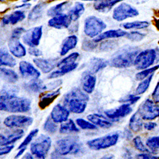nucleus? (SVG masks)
I'll return each mask as SVG.
<instances>
[{
  "mask_svg": "<svg viewBox=\"0 0 159 159\" xmlns=\"http://www.w3.org/2000/svg\"><path fill=\"white\" fill-rule=\"evenodd\" d=\"M85 8L84 4L82 2H76L68 11V15L72 22H76L81 17L85 12Z\"/></svg>",
  "mask_w": 159,
  "mask_h": 159,
  "instance_id": "7c9ffc66",
  "label": "nucleus"
},
{
  "mask_svg": "<svg viewBox=\"0 0 159 159\" xmlns=\"http://www.w3.org/2000/svg\"><path fill=\"white\" fill-rule=\"evenodd\" d=\"M89 100V96L85 92L78 88H74L64 96L63 104L70 111L80 114L85 111Z\"/></svg>",
  "mask_w": 159,
  "mask_h": 159,
  "instance_id": "f03ea898",
  "label": "nucleus"
},
{
  "mask_svg": "<svg viewBox=\"0 0 159 159\" xmlns=\"http://www.w3.org/2000/svg\"><path fill=\"white\" fill-rule=\"evenodd\" d=\"M54 148L57 153L66 156L78 153L81 149V144L76 137H66L57 141Z\"/></svg>",
  "mask_w": 159,
  "mask_h": 159,
  "instance_id": "20e7f679",
  "label": "nucleus"
},
{
  "mask_svg": "<svg viewBox=\"0 0 159 159\" xmlns=\"http://www.w3.org/2000/svg\"><path fill=\"white\" fill-rule=\"evenodd\" d=\"M124 0H101L94 3V8L101 13H108L117 3H121Z\"/></svg>",
  "mask_w": 159,
  "mask_h": 159,
  "instance_id": "bb28decb",
  "label": "nucleus"
},
{
  "mask_svg": "<svg viewBox=\"0 0 159 159\" xmlns=\"http://www.w3.org/2000/svg\"><path fill=\"white\" fill-rule=\"evenodd\" d=\"M107 25L102 19L95 16L87 17L84 20V32L90 38H95L107 28Z\"/></svg>",
  "mask_w": 159,
  "mask_h": 159,
  "instance_id": "39448f33",
  "label": "nucleus"
},
{
  "mask_svg": "<svg viewBox=\"0 0 159 159\" xmlns=\"http://www.w3.org/2000/svg\"><path fill=\"white\" fill-rule=\"evenodd\" d=\"M5 1H6V0H0V2H3Z\"/></svg>",
  "mask_w": 159,
  "mask_h": 159,
  "instance_id": "0e129e2a",
  "label": "nucleus"
},
{
  "mask_svg": "<svg viewBox=\"0 0 159 159\" xmlns=\"http://www.w3.org/2000/svg\"><path fill=\"white\" fill-rule=\"evenodd\" d=\"M142 120L143 119L138 112H136L130 118L129 124L130 129L135 132H139L143 129L144 125Z\"/></svg>",
  "mask_w": 159,
  "mask_h": 159,
  "instance_id": "c9c22d12",
  "label": "nucleus"
},
{
  "mask_svg": "<svg viewBox=\"0 0 159 159\" xmlns=\"http://www.w3.org/2000/svg\"><path fill=\"white\" fill-rule=\"evenodd\" d=\"M51 146V138L48 136L42 134L31 143V152L38 159H45Z\"/></svg>",
  "mask_w": 159,
  "mask_h": 159,
  "instance_id": "423d86ee",
  "label": "nucleus"
},
{
  "mask_svg": "<svg viewBox=\"0 0 159 159\" xmlns=\"http://www.w3.org/2000/svg\"><path fill=\"white\" fill-rule=\"evenodd\" d=\"M153 73L150 75L149 76H148L147 78H146L145 79H144L143 80H142V82H141L138 87L136 88V94L137 95H141L143 94V93L147 90V89H148L150 83L152 82V80L153 78Z\"/></svg>",
  "mask_w": 159,
  "mask_h": 159,
  "instance_id": "4c0bfd02",
  "label": "nucleus"
},
{
  "mask_svg": "<svg viewBox=\"0 0 159 159\" xmlns=\"http://www.w3.org/2000/svg\"><path fill=\"white\" fill-rule=\"evenodd\" d=\"M26 17L25 11L23 10L18 9L14 10L10 13V14L5 16L2 19V23L4 25H7L9 24L16 25L22 21H23Z\"/></svg>",
  "mask_w": 159,
  "mask_h": 159,
  "instance_id": "aec40b11",
  "label": "nucleus"
},
{
  "mask_svg": "<svg viewBox=\"0 0 159 159\" xmlns=\"http://www.w3.org/2000/svg\"><path fill=\"white\" fill-rule=\"evenodd\" d=\"M51 159H68L63 155H61L57 153L56 151H54L51 153Z\"/></svg>",
  "mask_w": 159,
  "mask_h": 159,
  "instance_id": "4d7b16f0",
  "label": "nucleus"
},
{
  "mask_svg": "<svg viewBox=\"0 0 159 159\" xmlns=\"http://www.w3.org/2000/svg\"><path fill=\"white\" fill-rule=\"evenodd\" d=\"M59 132L61 134H66L70 133V132H79V129L75 125L73 120L70 119V120L63 122L61 125Z\"/></svg>",
  "mask_w": 159,
  "mask_h": 159,
  "instance_id": "e433bc0d",
  "label": "nucleus"
},
{
  "mask_svg": "<svg viewBox=\"0 0 159 159\" xmlns=\"http://www.w3.org/2000/svg\"><path fill=\"white\" fill-rule=\"evenodd\" d=\"M133 143L135 148L143 153H149V150L145 147L140 136H136L133 139Z\"/></svg>",
  "mask_w": 159,
  "mask_h": 159,
  "instance_id": "49530a36",
  "label": "nucleus"
},
{
  "mask_svg": "<svg viewBox=\"0 0 159 159\" xmlns=\"http://www.w3.org/2000/svg\"><path fill=\"white\" fill-rule=\"evenodd\" d=\"M139 49L136 47L125 46L116 51L112 56L110 64L116 68H126L134 65V60L139 54Z\"/></svg>",
  "mask_w": 159,
  "mask_h": 159,
  "instance_id": "7ed1b4c3",
  "label": "nucleus"
},
{
  "mask_svg": "<svg viewBox=\"0 0 159 159\" xmlns=\"http://www.w3.org/2000/svg\"><path fill=\"white\" fill-rule=\"evenodd\" d=\"M107 61L99 57H93L90 59L89 64L88 71L92 74H96L103 70L108 65Z\"/></svg>",
  "mask_w": 159,
  "mask_h": 159,
  "instance_id": "2f4dec72",
  "label": "nucleus"
},
{
  "mask_svg": "<svg viewBox=\"0 0 159 159\" xmlns=\"http://www.w3.org/2000/svg\"><path fill=\"white\" fill-rule=\"evenodd\" d=\"M132 111V108L130 107V104L128 103L124 104L120 107L110 109L104 111V113L111 120L115 121L119 118H122L129 115Z\"/></svg>",
  "mask_w": 159,
  "mask_h": 159,
  "instance_id": "ddd939ff",
  "label": "nucleus"
},
{
  "mask_svg": "<svg viewBox=\"0 0 159 159\" xmlns=\"http://www.w3.org/2000/svg\"><path fill=\"white\" fill-rule=\"evenodd\" d=\"M99 159H116V158L115 157L114 155L110 154V155H106Z\"/></svg>",
  "mask_w": 159,
  "mask_h": 159,
  "instance_id": "052dcab7",
  "label": "nucleus"
},
{
  "mask_svg": "<svg viewBox=\"0 0 159 159\" xmlns=\"http://www.w3.org/2000/svg\"><path fill=\"white\" fill-rule=\"evenodd\" d=\"M127 34V32L126 31H124L120 29L110 30L107 31L102 32L99 36H98L95 38H93V41L95 43H98L99 42L105 40V39H107L118 38L125 36Z\"/></svg>",
  "mask_w": 159,
  "mask_h": 159,
  "instance_id": "b1692460",
  "label": "nucleus"
},
{
  "mask_svg": "<svg viewBox=\"0 0 159 159\" xmlns=\"http://www.w3.org/2000/svg\"><path fill=\"white\" fill-rule=\"evenodd\" d=\"M28 53L31 56L36 57H38L43 55V52L37 47H30L28 49Z\"/></svg>",
  "mask_w": 159,
  "mask_h": 159,
  "instance_id": "8fccbe9b",
  "label": "nucleus"
},
{
  "mask_svg": "<svg viewBox=\"0 0 159 159\" xmlns=\"http://www.w3.org/2000/svg\"><path fill=\"white\" fill-rule=\"evenodd\" d=\"M88 120L97 127L101 128H110L113 125L111 121L99 114H90L87 116Z\"/></svg>",
  "mask_w": 159,
  "mask_h": 159,
  "instance_id": "cd10ccee",
  "label": "nucleus"
},
{
  "mask_svg": "<svg viewBox=\"0 0 159 159\" xmlns=\"http://www.w3.org/2000/svg\"><path fill=\"white\" fill-rule=\"evenodd\" d=\"M98 46V43H95L93 39L89 40V39H84L82 42V49L87 52H90L94 50L96 47Z\"/></svg>",
  "mask_w": 159,
  "mask_h": 159,
  "instance_id": "de8ad7c7",
  "label": "nucleus"
},
{
  "mask_svg": "<svg viewBox=\"0 0 159 159\" xmlns=\"http://www.w3.org/2000/svg\"><path fill=\"white\" fill-rule=\"evenodd\" d=\"M97 78L94 74H92L88 71H85L81 79V84L83 90L87 94H92L94 92Z\"/></svg>",
  "mask_w": 159,
  "mask_h": 159,
  "instance_id": "6ab92c4d",
  "label": "nucleus"
},
{
  "mask_svg": "<svg viewBox=\"0 0 159 159\" xmlns=\"http://www.w3.org/2000/svg\"><path fill=\"white\" fill-rule=\"evenodd\" d=\"M61 94V89H57L43 94L41 96L39 102V107L41 109H45L53 102Z\"/></svg>",
  "mask_w": 159,
  "mask_h": 159,
  "instance_id": "c756f323",
  "label": "nucleus"
},
{
  "mask_svg": "<svg viewBox=\"0 0 159 159\" xmlns=\"http://www.w3.org/2000/svg\"><path fill=\"white\" fill-rule=\"evenodd\" d=\"M139 14V11L134 7L122 2L113 9L112 17L116 21L122 22L127 19L136 17Z\"/></svg>",
  "mask_w": 159,
  "mask_h": 159,
  "instance_id": "1a4fd4ad",
  "label": "nucleus"
},
{
  "mask_svg": "<svg viewBox=\"0 0 159 159\" xmlns=\"http://www.w3.org/2000/svg\"><path fill=\"white\" fill-rule=\"evenodd\" d=\"M19 71L23 77L31 79L39 78L41 75L40 72L31 63L26 61H22L20 62Z\"/></svg>",
  "mask_w": 159,
  "mask_h": 159,
  "instance_id": "f3484780",
  "label": "nucleus"
},
{
  "mask_svg": "<svg viewBox=\"0 0 159 159\" xmlns=\"http://www.w3.org/2000/svg\"><path fill=\"white\" fill-rule=\"evenodd\" d=\"M47 6V4L44 2H39L30 11L28 16V20L31 22H36L40 19Z\"/></svg>",
  "mask_w": 159,
  "mask_h": 159,
  "instance_id": "393cba45",
  "label": "nucleus"
},
{
  "mask_svg": "<svg viewBox=\"0 0 159 159\" xmlns=\"http://www.w3.org/2000/svg\"><path fill=\"white\" fill-rule=\"evenodd\" d=\"M0 78L8 83H16L18 81L19 76L16 72L11 69L0 67Z\"/></svg>",
  "mask_w": 159,
  "mask_h": 159,
  "instance_id": "72a5a7b5",
  "label": "nucleus"
},
{
  "mask_svg": "<svg viewBox=\"0 0 159 159\" xmlns=\"http://www.w3.org/2000/svg\"><path fill=\"white\" fill-rule=\"evenodd\" d=\"M43 129L48 133L54 134L57 130V123L53 120L51 117H48L44 124Z\"/></svg>",
  "mask_w": 159,
  "mask_h": 159,
  "instance_id": "a19ab883",
  "label": "nucleus"
},
{
  "mask_svg": "<svg viewBox=\"0 0 159 159\" xmlns=\"http://www.w3.org/2000/svg\"><path fill=\"white\" fill-rule=\"evenodd\" d=\"M71 2L70 1H64L58 3L54 6L51 7L47 10V15L48 17H53L54 16L64 14L66 10H69L71 7Z\"/></svg>",
  "mask_w": 159,
  "mask_h": 159,
  "instance_id": "c85d7f7f",
  "label": "nucleus"
},
{
  "mask_svg": "<svg viewBox=\"0 0 159 159\" xmlns=\"http://www.w3.org/2000/svg\"><path fill=\"white\" fill-rule=\"evenodd\" d=\"M25 149H26V148H23L19 149V151L18 152V153H17V155H16L15 158H16V159H17V158H18L19 157H20V156L23 154V153L25 152Z\"/></svg>",
  "mask_w": 159,
  "mask_h": 159,
  "instance_id": "bf43d9fd",
  "label": "nucleus"
},
{
  "mask_svg": "<svg viewBox=\"0 0 159 159\" xmlns=\"http://www.w3.org/2000/svg\"><path fill=\"white\" fill-rule=\"evenodd\" d=\"M33 118L24 115H13L4 120V124L9 128H25L33 124Z\"/></svg>",
  "mask_w": 159,
  "mask_h": 159,
  "instance_id": "f8f14e48",
  "label": "nucleus"
},
{
  "mask_svg": "<svg viewBox=\"0 0 159 159\" xmlns=\"http://www.w3.org/2000/svg\"><path fill=\"white\" fill-rule=\"evenodd\" d=\"M8 48L11 54L17 58L24 57L27 54V50L20 42V39L10 38L8 42Z\"/></svg>",
  "mask_w": 159,
  "mask_h": 159,
  "instance_id": "2eb2a0df",
  "label": "nucleus"
},
{
  "mask_svg": "<svg viewBox=\"0 0 159 159\" xmlns=\"http://www.w3.org/2000/svg\"><path fill=\"white\" fill-rule=\"evenodd\" d=\"M24 134L22 129H17L11 132L8 136L0 134V146H9L15 143L16 141L21 139Z\"/></svg>",
  "mask_w": 159,
  "mask_h": 159,
  "instance_id": "4be33fe9",
  "label": "nucleus"
},
{
  "mask_svg": "<svg viewBox=\"0 0 159 159\" xmlns=\"http://www.w3.org/2000/svg\"><path fill=\"white\" fill-rule=\"evenodd\" d=\"M146 145L152 152H155L159 149V136L149 138L146 141Z\"/></svg>",
  "mask_w": 159,
  "mask_h": 159,
  "instance_id": "37998d69",
  "label": "nucleus"
},
{
  "mask_svg": "<svg viewBox=\"0 0 159 159\" xmlns=\"http://www.w3.org/2000/svg\"><path fill=\"white\" fill-rule=\"evenodd\" d=\"M38 132V129H36L33 130L32 131H31L30 132V134L26 136V138L24 139V141L22 142V143L19 145V147L18 148V149H21L23 148H25L31 142V141L33 140V138L37 135Z\"/></svg>",
  "mask_w": 159,
  "mask_h": 159,
  "instance_id": "a18cd8bd",
  "label": "nucleus"
},
{
  "mask_svg": "<svg viewBox=\"0 0 159 159\" xmlns=\"http://www.w3.org/2000/svg\"><path fill=\"white\" fill-rule=\"evenodd\" d=\"M78 43V38L75 34H71L65 38L62 42L59 54L61 56H64L68 53L76 48Z\"/></svg>",
  "mask_w": 159,
  "mask_h": 159,
  "instance_id": "412c9836",
  "label": "nucleus"
},
{
  "mask_svg": "<svg viewBox=\"0 0 159 159\" xmlns=\"http://www.w3.org/2000/svg\"><path fill=\"white\" fill-rule=\"evenodd\" d=\"M43 36V25H39L26 30L22 36V42L29 47H37Z\"/></svg>",
  "mask_w": 159,
  "mask_h": 159,
  "instance_id": "9b49d317",
  "label": "nucleus"
},
{
  "mask_svg": "<svg viewBox=\"0 0 159 159\" xmlns=\"http://www.w3.org/2000/svg\"><path fill=\"white\" fill-rule=\"evenodd\" d=\"M24 158V159H34V158L33 157V155L30 153H26Z\"/></svg>",
  "mask_w": 159,
  "mask_h": 159,
  "instance_id": "680f3d73",
  "label": "nucleus"
},
{
  "mask_svg": "<svg viewBox=\"0 0 159 159\" xmlns=\"http://www.w3.org/2000/svg\"><path fill=\"white\" fill-rule=\"evenodd\" d=\"M138 112L143 120H153L159 117V106L153 101L148 99L140 105Z\"/></svg>",
  "mask_w": 159,
  "mask_h": 159,
  "instance_id": "9d476101",
  "label": "nucleus"
},
{
  "mask_svg": "<svg viewBox=\"0 0 159 159\" xmlns=\"http://www.w3.org/2000/svg\"><path fill=\"white\" fill-rule=\"evenodd\" d=\"M31 102L25 98L5 94L0 96V111L8 113H26L31 110Z\"/></svg>",
  "mask_w": 159,
  "mask_h": 159,
  "instance_id": "f257e3e1",
  "label": "nucleus"
},
{
  "mask_svg": "<svg viewBox=\"0 0 159 159\" xmlns=\"http://www.w3.org/2000/svg\"><path fill=\"white\" fill-rule=\"evenodd\" d=\"M125 36L129 40L133 42H140L145 36V34L138 31H132L127 32V34Z\"/></svg>",
  "mask_w": 159,
  "mask_h": 159,
  "instance_id": "c03bdc74",
  "label": "nucleus"
},
{
  "mask_svg": "<svg viewBox=\"0 0 159 159\" xmlns=\"http://www.w3.org/2000/svg\"><path fill=\"white\" fill-rule=\"evenodd\" d=\"M72 20L67 14H62L51 17L48 21V25L50 28L57 30L68 29Z\"/></svg>",
  "mask_w": 159,
  "mask_h": 159,
  "instance_id": "4468645a",
  "label": "nucleus"
},
{
  "mask_svg": "<svg viewBox=\"0 0 159 159\" xmlns=\"http://www.w3.org/2000/svg\"><path fill=\"white\" fill-rule=\"evenodd\" d=\"M153 101L156 103H159V82L157 83L152 94Z\"/></svg>",
  "mask_w": 159,
  "mask_h": 159,
  "instance_id": "864d4df0",
  "label": "nucleus"
},
{
  "mask_svg": "<svg viewBox=\"0 0 159 159\" xmlns=\"http://www.w3.org/2000/svg\"><path fill=\"white\" fill-rule=\"evenodd\" d=\"M70 116V111L64 106L60 104L56 105L52 109L50 117L56 123H63L68 120Z\"/></svg>",
  "mask_w": 159,
  "mask_h": 159,
  "instance_id": "a211bd4d",
  "label": "nucleus"
},
{
  "mask_svg": "<svg viewBox=\"0 0 159 159\" xmlns=\"http://www.w3.org/2000/svg\"><path fill=\"white\" fill-rule=\"evenodd\" d=\"M34 64L43 73H48L52 72L56 67L58 63L57 58H34L33 59Z\"/></svg>",
  "mask_w": 159,
  "mask_h": 159,
  "instance_id": "dca6fc26",
  "label": "nucleus"
},
{
  "mask_svg": "<svg viewBox=\"0 0 159 159\" xmlns=\"http://www.w3.org/2000/svg\"><path fill=\"white\" fill-rule=\"evenodd\" d=\"M26 30L23 27H17L12 30L11 33V38L20 39Z\"/></svg>",
  "mask_w": 159,
  "mask_h": 159,
  "instance_id": "09e8293b",
  "label": "nucleus"
},
{
  "mask_svg": "<svg viewBox=\"0 0 159 159\" xmlns=\"http://www.w3.org/2000/svg\"><path fill=\"white\" fill-rule=\"evenodd\" d=\"M140 99L139 96H135L134 95H129L125 98V99H123L124 102H125L128 104H132L134 103H136L138 100Z\"/></svg>",
  "mask_w": 159,
  "mask_h": 159,
  "instance_id": "3c124183",
  "label": "nucleus"
},
{
  "mask_svg": "<svg viewBox=\"0 0 159 159\" xmlns=\"http://www.w3.org/2000/svg\"><path fill=\"white\" fill-rule=\"evenodd\" d=\"M82 1H85V2H99V1H101V0H82Z\"/></svg>",
  "mask_w": 159,
  "mask_h": 159,
  "instance_id": "e2e57ef3",
  "label": "nucleus"
},
{
  "mask_svg": "<svg viewBox=\"0 0 159 159\" xmlns=\"http://www.w3.org/2000/svg\"><path fill=\"white\" fill-rule=\"evenodd\" d=\"M157 58V53L155 49H147L139 52L137 55L134 66L138 70H143L150 68Z\"/></svg>",
  "mask_w": 159,
  "mask_h": 159,
  "instance_id": "6e6552de",
  "label": "nucleus"
},
{
  "mask_svg": "<svg viewBox=\"0 0 159 159\" xmlns=\"http://www.w3.org/2000/svg\"><path fill=\"white\" fill-rule=\"evenodd\" d=\"M16 64V59L7 47H3L0 48V66L14 68Z\"/></svg>",
  "mask_w": 159,
  "mask_h": 159,
  "instance_id": "5701e85b",
  "label": "nucleus"
},
{
  "mask_svg": "<svg viewBox=\"0 0 159 159\" xmlns=\"http://www.w3.org/2000/svg\"><path fill=\"white\" fill-rule=\"evenodd\" d=\"M143 127H144L145 129H147L148 130H152L157 127V124L155 122H150L147 123H144L143 125Z\"/></svg>",
  "mask_w": 159,
  "mask_h": 159,
  "instance_id": "6e6d98bb",
  "label": "nucleus"
},
{
  "mask_svg": "<svg viewBox=\"0 0 159 159\" xmlns=\"http://www.w3.org/2000/svg\"><path fill=\"white\" fill-rule=\"evenodd\" d=\"M79 56H80V54L78 52H73L70 55H68V56H66V57L62 59V60L59 61L57 64V67L59 68V67H61V66H64V65H67V64L75 63V61L79 57Z\"/></svg>",
  "mask_w": 159,
  "mask_h": 159,
  "instance_id": "58836bf2",
  "label": "nucleus"
},
{
  "mask_svg": "<svg viewBox=\"0 0 159 159\" xmlns=\"http://www.w3.org/2000/svg\"><path fill=\"white\" fill-rule=\"evenodd\" d=\"M76 122L79 127L84 130H96L98 129L97 126L83 118H77Z\"/></svg>",
  "mask_w": 159,
  "mask_h": 159,
  "instance_id": "79ce46f5",
  "label": "nucleus"
},
{
  "mask_svg": "<svg viewBox=\"0 0 159 159\" xmlns=\"http://www.w3.org/2000/svg\"><path fill=\"white\" fill-rule=\"evenodd\" d=\"M24 87L27 90L34 93L42 92L49 89L48 84H45L42 80L39 78L31 79L29 82L24 85Z\"/></svg>",
  "mask_w": 159,
  "mask_h": 159,
  "instance_id": "a878e982",
  "label": "nucleus"
},
{
  "mask_svg": "<svg viewBox=\"0 0 159 159\" xmlns=\"http://www.w3.org/2000/svg\"><path fill=\"white\" fill-rule=\"evenodd\" d=\"M136 159H158V157L153 156L149 153H143L138 154L136 157Z\"/></svg>",
  "mask_w": 159,
  "mask_h": 159,
  "instance_id": "603ef678",
  "label": "nucleus"
},
{
  "mask_svg": "<svg viewBox=\"0 0 159 159\" xmlns=\"http://www.w3.org/2000/svg\"><path fill=\"white\" fill-rule=\"evenodd\" d=\"M14 148V145L5 146L3 147H0V155H4L9 153Z\"/></svg>",
  "mask_w": 159,
  "mask_h": 159,
  "instance_id": "5fc2aeb1",
  "label": "nucleus"
},
{
  "mask_svg": "<svg viewBox=\"0 0 159 159\" xmlns=\"http://www.w3.org/2000/svg\"><path fill=\"white\" fill-rule=\"evenodd\" d=\"M31 3H24V4H22V5H19V6H16V7H15V8H17V9H21V10H22V8H26V9H28V8H29L30 7H31Z\"/></svg>",
  "mask_w": 159,
  "mask_h": 159,
  "instance_id": "13d9d810",
  "label": "nucleus"
},
{
  "mask_svg": "<svg viewBox=\"0 0 159 159\" xmlns=\"http://www.w3.org/2000/svg\"><path fill=\"white\" fill-rule=\"evenodd\" d=\"M78 64L77 62H75L70 64L64 65L59 68V70L52 71L48 76V79H54L57 78L59 77L62 76L64 75L69 73L75 70H76L78 67Z\"/></svg>",
  "mask_w": 159,
  "mask_h": 159,
  "instance_id": "473e14b6",
  "label": "nucleus"
},
{
  "mask_svg": "<svg viewBox=\"0 0 159 159\" xmlns=\"http://www.w3.org/2000/svg\"><path fill=\"white\" fill-rule=\"evenodd\" d=\"M119 139L117 133H111L106 136L88 141L87 144L92 150H101L109 148L115 145Z\"/></svg>",
  "mask_w": 159,
  "mask_h": 159,
  "instance_id": "0eeeda50",
  "label": "nucleus"
},
{
  "mask_svg": "<svg viewBox=\"0 0 159 159\" xmlns=\"http://www.w3.org/2000/svg\"><path fill=\"white\" fill-rule=\"evenodd\" d=\"M150 23L147 20H136L133 22H127L121 24V26L125 30H144L148 28Z\"/></svg>",
  "mask_w": 159,
  "mask_h": 159,
  "instance_id": "f704fd0d",
  "label": "nucleus"
},
{
  "mask_svg": "<svg viewBox=\"0 0 159 159\" xmlns=\"http://www.w3.org/2000/svg\"><path fill=\"white\" fill-rule=\"evenodd\" d=\"M158 68H159V65H157V66H153L152 68H148L147 69L143 70L136 75V76H135L136 79L138 81L143 80L144 79L147 78L150 75L154 73L155 71H157Z\"/></svg>",
  "mask_w": 159,
  "mask_h": 159,
  "instance_id": "ea45409f",
  "label": "nucleus"
}]
</instances>
